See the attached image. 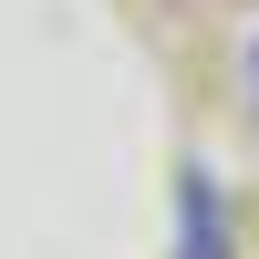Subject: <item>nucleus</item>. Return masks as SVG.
I'll use <instances>...</instances> for the list:
<instances>
[{"mask_svg": "<svg viewBox=\"0 0 259 259\" xmlns=\"http://www.w3.org/2000/svg\"><path fill=\"white\" fill-rule=\"evenodd\" d=\"M177 259H228V218H218V187L187 166L177 177Z\"/></svg>", "mask_w": 259, "mask_h": 259, "instance_id": "f257e3e1", "label": "nucleus"}, {"mask_svg": "<svg viewBox=\"0 0 259 259\" xmlns=\"http://www.w3.org/2000/svg\"><path fill=\"white\" fill-rule=\"evenodd\" d=\"M249 114H259V31H249Z\"/></svg>", "mask_w": 259, "mask_h": 259, "instance_id": "f03ea898", "label": "nucleus"}]
</instances>
